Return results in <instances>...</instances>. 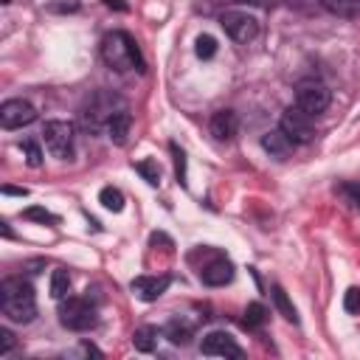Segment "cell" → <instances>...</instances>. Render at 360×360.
I'll return each instance as SVG.
<instances>
[{
	"label": "cell",
	"mask_w": 360,
	"mask_h": 360,
	"mask_svg": "<svg viewBox=\"0 0 360 360\" xmlns=\"http://www.w3.org/2000/svg\"><path fill=\"white\" fill-rule=\"evenodd\" d=\"M0 309L14 323H31L37 318L34 287L20 276L3 278V284H0Z\"/></svg>",
	"instance_id": "obj_1"
},
{
	"label": "cell",
	"mask_w": 360,
	"mask_h": 360,
	"mask_svg": "<svg viewBox=\"0 0 360 360\" xmlns=\"http://www.w3.org/2000/svg\"><path fill=\"white\" fill-rule=\"evenodd\" d=\"M101 59L107 68L127 73V70H143V59L141 51L135 45V39L127 31H110L101 39Z\"/></svg>",
	"instance_id": "obj_2"
},
{
	"label": "cell",
	"mask_w": 360,
	"mask_h": 360,
	"mask_svg": "<svg viewBox=\"0 0 360 360\" xmlns=\"http://www.w3.org/2000/svg\"><path fill=\"white\" fill-rule=\"evenodd\" d=\"M121 110H127V107H124V101H121L115 93L98 90V93H93V96L87 98V104L82 107V124H84V129H90V132H101V129H107V124H110Z\"/></svg>",
	"instance_id": "obj_3"
},
{
	"label": "cell",
	"mask_w": 360,
	"mask_h": 360,
	"mask_svg": "<svg viewBox=\"0 0 360 360\" xmlns=\"http://www.w3.org/2000/svg\"><path fill=\"white\" fill-rule=\"evenodd\" d=\"M59 323L70 332H84L90 326H96V307L90 304V298H62L59 304Z\"/></svg>",
	"instance_id": "obj_4"
},
{
	"label": "cell",
	"mask_w": 360,
	"mask_h": 360,
	"mask_svg": "<svg viewBox=\"0 0 360 360\" xmlns=\"http://www.w3.org/2000/svg\"><path fill=\"white\" fill-rule=\"evenodd\" d=\"M329 98H332L329 87L323 82H318V79H304V82L295 84V104L309 115L323 112L329 107Z\"/></svg>",
	"instance_id": "obj_5"
},
{
	"label": "cell",
	"mask_w": 360,
	"mask_h": 360,
	"mask_svg": "<svg viewBox=\"0 0 360 360\" xmlns=\"http://www.w3.org/2000/svg\"><path fill=\"white\" fill-rule=\"evenodd\" d=\"M45 146L51 149L53 158H62L68 160L73 155V143H76V127L70 121H48L45 129Z\"/></svg>",
	"instance_id": "obj_6"
},
{
	"label": "cell",
	"mask_w": 360,
	"mask_h": 360,
	"mask_svg": "<svg viewBox=\"0 0 360 360\" xmlns=\"http://www.w3.org/2000/svg\"><path fill=\"white\" fill-rule=\"evenodd\" d=\"M219 25L225 28V34H228L233 42H250V39H256V34H259L256 17H250L248 11H239V8L222 11V14H219Z\"/></svg>",
	"instance_id": "obj_7"
},
{
	"label": "cell",
	"mask_w": 360,
	"mask_h": 360,
	"mask_svg": "<svg viewBox=\"0 0 360 360\" xmlns=\"http://www.w3.org/2000/svg\"><path fill=\"white\" fill-rule=\"evenodd\" d=\"M295 143H309L312 138H315V127H312V115L309 112H304L298 104H292V107H287L284 112H281V124H278Z\"/></svg>",
	"instance_id": "obj_8"
},
{
	"label": "cell",
	"mask_w": 360,
	"mask_h": 360,
	"mask_svg": "<svg viewBox=\"0 0 360 360\" xmlns=\"http://www.w3.org/2000/svg\"><path fill=\"white\" fill-rule=\"evenodd\" d=\"M200 278L208 284V287H222L233 278V264L225 253L219 250H208V259L200 264Z\"/></svg>",
	"instance_id": "obj_9"
},
{
	"label": "cell",
	"mask_w": 360,
	"mask_h": 360,
	"mask_svg": "<svg viewBox=\"0 0 360 360\" xmlns=\"http://www.w3.org/2000/svg\"><path fill=\"white\" fill-rule=\"evenodd\" d=\"M34 118H37V110H34L28 101H22V98H8V101H3V107H0V124H3L6 129L28 127Z\"/></svg>",
	"instance_id": "obj_10"
},
{
	"label": "cell",
	"mask_w": 360,
	"mask_h": 360,
	"mask_svg": "<svg viewBox=\"0 0 360 360\" xmlns=\"http://www.w3.org/2000/svg\"><path fill=\"white\" fill-rule=\"evenodd\" d=\"M169 284H172L169 276H138V278H132L129 287L141 301H158L169 290Z\"/></svg>",
	"instance_id": "obj_11"
},
{
	"label": "cell",
	"mask_w": 360,
	"mask_h": 360,
	"mask_svg": "<svg viewBox=\"0 0 360 360\" xmlns=\"http://www.w3.org/2000/svg\"><path fill=\"white\" fill-rule=\"evenodd\" d=\"M200 352H202V354H217V357H242L239 343H236L231 335H225V332H211V335H205Z\"/></svg>",
	"instance_id": "obj_12"
},
{
	"label": "cell",
	"mask_w": 360,
	"mask_h": 360,
	"mask_svg": "<svg viewBox=\"0 0 360 360\" xmlns=\"http://www.w3.org/2000/svg\"><path fill=\"white\" fill-rule=\"evenodd\" d=\"M262 146H264V152H270V158H278V160H284L292 149H295V141L278 127V129H270V132H264V138H262Z\"/></svg>",
	"instance_id": "obj_13"
},
{
	"label": "cell",
	"mask_w": 360,
	"mask_h": 360,
	"mask_svg": "<svg viewBox=\"0 0 360 360\" xmlns=\"http://www.w3.org/2000/svg\"><path fill=\"white\" fill-rule=\"evenodd\" d=\"M236 129H239V118L233 110H217L211 115V135L217 141H231L236 135Z\"/></svg>",
	"instance_id": "obj_14"
},
{
	"label": "cell",
	"mask_w": 360,
	"mask_h": 360,
	"mask_svg": "<svg viewBox=\"0 0 360 360\" xmlns=\"http://www.w3.org/2000/svg\"><path fill=\"white\" fill-rule=\"evenodd\" d=\"M329 14L343 17V20H354L360 17V0H318Z\"/></svg>",
	"instance_id": "obj_15"
},
{
	"label": "cell",
	"mask_w": 360,
	"mask_h": 360,
	"mask_svg": "<svg viewBox=\"0 0 360 360\" xmlns=\"http://www.w3.org/2000/svg\"><path fill=\"white\" fill-rule=\"evenodd\" d=\"M129 112L127 110H121L110 124H107V135H110V141L112 143H124L127 141V135H129Z\"/></svg>",
	"instance_id": "obj_16"
},
{
	"label": "cell",
	"mask_w": 360,
	"mask_h": 360,
	"mask_svg": "<svg viewBox=\"0 0 360 360\" xmlns=\"http://www.w3.org/2000/svg\"><path fill=\"white\" fill-rule=\"evenodd\" d=\"M68 292H70V276H68V270L56 267L51 273V298L62 301V298H68Z\"/></svg>",
	"instance_id": "obj_17"
},
{
	"label": "cell",
	"mask_w": 360,
	"mask_h": 360,
	"mask_svg": "<svg viewBox=\"0 0 360 360\" xmlns=\"http://www.w3.org/2000/svg\"><path fill=\"white\" fill-rule=\"evenodd\" d=\"M163 335H166L172 343L186 346L188 338H191V323H186V321H169V326L163 329Z\"/></svg>",
	"instance_id": "obj_18"
},
{
	"label": "cell",
	"mask_w": 360,
	"mask_h": 360,
	"mask_svg": "<svg viewBox=\"0 0 360 360\" xmlns=\"http://www.w3.org/2000/svg\"><path fill=\"white\" fill-rule=\"evenodd\" d=\"M132 343H135L138 352H152L155 343H158V329H155V326H141V329H135Z\"/></svg>",
	"instance_id": "obj_19"
},
{
	"label": "cell",
	"mask_w": 360,
	"mask_h": 360,
	"mask_svg": "<svg viewBox=\"0 0 360 360\" xmlns=\"http://www.w3.org/2000/svg\"><path fill=\"white\" fill-rule=\"evenodd\" d=\"M98 200H101V205H104L107 211H121V208H124V194H121L118 188H112V186H104V188L98 191Z\"/></svg>",
	"instance_id": "obj_20"
},
{
	"label": "cell",
	"mask_w": 360,
	"mask_h": 360,
	"mask_svg": "<svg viewBox=\"0 0 360 360\" xmlns=\"http://www.w3.org/2000/svg\"><path fill=\"white\" fill-rule=\"evenodd\" d=\"M273 301H276V307H278V312L287 318V321H298V315H295V307L287 301V292L281 290V287H273Z\"/></svg>",
	"instance_id": "obj_21"
},
{
	"label": "cell",
	"mask_w": 360,
	"mask_h": 360,
	"mask_svg": "<svg viewBox=\"0 0 360 360\" xmlns=\"http://www.w3.org/2000/svg\"><path fill=\"white\" fill-rule=\"evenodd\" d=\"M135 172H138V174H143V180H146V183H152V186H158V183H160V169H158V163H155V160H138V163H135Z\"/></svg>",
	"instance_id": "obj_22"
},
{
	"label": "cell",
	"mask_w": 360,
	"mask_h": 360,
	"mask_svg": "<svg viewBox=\"0 0 360 360\" xmlns=\"http://www.w3.org/2000/svg\"><path fill=\"white\" fill-rule=\"evenodd\" d=\"M194 51H197L200 59H211V56L217 53V39L208 37V34H200L197 42H194Z\"/></svg>",
	"instance_id": "obj_23"
},
{
	"label": "cell",
	"mask_w": 360,
	"mask_h": 360,
	"mask_svg": "<svg viewBox=\"0 0 360 360\" xmlns=\"http://www.w3.org/2000/svg\"><path fill=\"white\" fill-rule=\"evenodd\" d=\"M264 318H267V312H264V307H262V304H250V307L245 309V326H248V329L262 326V323H264Z\"/></svg>",
	"instance_id": "obj_24"
},
{
	"label": "cell",
	"mask_w": 360,
	"mask_h": 360,
	"mask_svg": "<svg viewBox=\"0 0 360 360\" xmlns=\"http://www.w3.org/2000/svg\"><path fill=\"white\" fill-rule=\"evenodd\" d=\"M338 191H340V197H343L354 211H360V186H354V183H343Z\"/></svg>",
	"instance_id": "obj_25"
},
{
	"label": "cell",
	"mask_w": 360,
	"mask_h": 360,
	"mask_svg": "<svg viewBox=\"0 0 360 360\" xmlns=\"http://www.w3.org/2000/svg\"><path fill=\"white\" fill-rule=\"evenodd\" d=\"M343 309L352 315H360V287H349L343 295Z\"/></svg>",
	"instance_id": "obj_26"
},
{
	"label": "cell",
	"mask_w": 360,
	"mask_h": 360,
	"mask_svg": "<svg viewBox=\"0 0 360 360\" xmlns=\"http://www.w3.org/2000/svg\"><path fill=\"white\" fill-rule=\"evenodd\" d=\"M22 152H25V163H28V166L37 169V166L42 163V152H39V146H37L34 141H25V143H22Z\"/></svg>",
	"instance_id": "obj_27"
},
{
	"label": "cell",
	"mask_w": 360,
	"mask_h": 360,
	"mask_svg": "<svg viewBox=\"0 0 360 360\" xmlns=\"http://www.w3.org/2000/svg\"><path fill=\"white\" fill-rule=\"evenodd\" d=\"M22 217H25V219H37V222H56V217H53L51 211L39 208V205H34V208H25V211H22Z\"/></svg>",
	"instance_id": "obj_28"
},
{
	"label": "cell",
	"mask_w": 360,
	"mask_h": 360,
	"mask_svg": "<svg viewBox=\"0 0 360 360\" xmlns=\"http://www.w3.org/2000/svg\"><path fill=\"white\" fill-rule=\"evenodd\" d=\"M172 152H174V172H177V183H186V155L172 143Z\"/></svg>",
	"instance_id": "obj_29"
},
{
	"label": "cell",
	"mask_w": 360,
	"mask_h": 360,
	"mask_svg": "<svg viewBox=\"0 0 360 360\" xmlns=\"http://www.w3.org/2000/svg\"><path fill=\"white\" fill-rule=\"evenodd\" d=\"M14 349V335L8 329H0V354H8Z\"/></svg>",
	"instance_id": "obj_30"
},
{
	"label": "cell",
	"mask_w": 360,
	"mask_h": 360,
	"mask_svg": "<svg viewBox=\"0 0 360 360\" xmlns=\"http://www.w3.org/2000/svg\"><path fill=\"white\" fill-rule=\"evenodd\" d=\"M110 8H118V11H127V3H121V0H104Z\"/></svg>",
	"instance_id": "obj_31"
},
{
	"label": "cell",
	"mask_w": 360,
	"mask_h": 360,
	"mask_svg": "<svg viewBox=\"0 0 360 360\" xmlns=\"http://www.w3.org/2000/svg\"><path fill=\"white\" fill-rule=\"evenodd\" d=\"M3 191H6V194H20V197H22V194H28L25 188H14V186H3Z\"/></svg>",
	"instance_id": "obj_32"
},
{
	"label": "cell",
	"mask_w": 360,
	"mask_h": 360,
	"mask_svg": "<svg viewBox=\"0 0 360 360\" xmlns=\"http://www.w3.org/2000/svg\"><path fill=\"white\" fill-rule=\"evenodd\" d=\"M3 3H11V0H3Z\"/></svg>",
	"instance_id": "obj_33"
}]
</instances>
